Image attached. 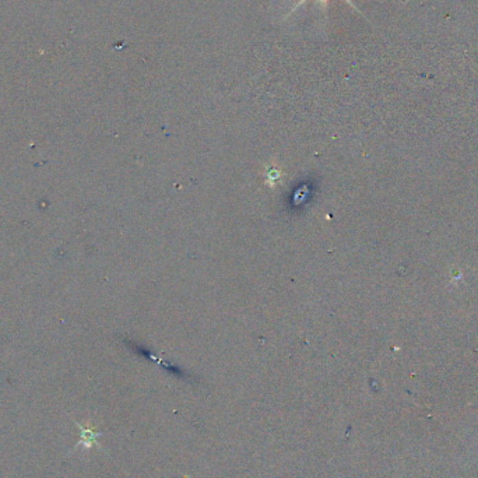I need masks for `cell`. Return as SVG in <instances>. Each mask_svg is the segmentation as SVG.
Returning <instances> with one entry per match:
<instances>
[{
	"mask_svg": "<svg viewBox=\"0 0 478 478\" xmlns=\"http://www.w3.org/2000/svg\"><path fill=\"white\" fill-rule=\"evenodd\" d=\"M80 428H81V442L80 444H84L85 448H90L93 444H96V439L100 437V433L94 432V429L83 428V426H80Z\"/></svg>",
	"mask_w": 478,
	"mask_h": 478,
	"instance_id": "6da1fadb",
	"label": "cell"
},
{
	"mask_svg": "<svg viewBox=\"0 0 478 478\" xmlns=\"http://www.w3.org/2000/svg\"><path fill=\"white\" fill-rule=\"evenodd\" d=\"M303 2H307V0H299V2H298V3L295 5V6H294L292 12H294L295 9H298V8H299V6H301V5L303 3ZM319 2L322 3V6H323V8H326V5H327V0H319ZM345 2H347V3H349V5H351V6H354V5L351 3V0H345Z\"/></svg>",
	"mask_w": 478,
	"mask_h": 478,
	"instance_id": "7a4b0ae2",
	"label": "cell"
}]
</instances>
